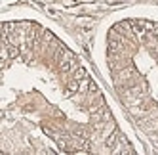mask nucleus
<instances>
[{"label":"nucleus","mask_w":158,"mask_h":155,"mask_svg":"<svg viewBox=\"0 0 158 155\" xmlns=\"http://www.w3.org/2000/svg\"><path fill=\"white\" fill-rule=\"evenodd\" d=\"M6 46H8V44H6ZM8 54H10V58H17L19 56V50L15 46H8Z\"/></svg>","instance_id":"4"},{"label":"nucleus","mask_w":158,"mask_h":155,"mask_svg":"<svg viewBox=\"0 0 158 155\" xmlns=\"http://www.w3.org/2000/svg\"><path fill=\"white\" fill-rule=\"evenodd\" d=\"M67 88H69V92H76L78 88H80V84H78V81H76V79H73V81L69 82V86H67Z\"/></svg>","instance_id":"3"},{"label":"nucleus","mask_w":158,"mask_h":155,"mask_svg":"<svg viewBox=\"0 0 158 155\" xmlns=\"http://www.w3.org/2000/svg\"><path fill=\"white\" fill-rule=\"evenodd\" d=\"M114 144H116V134H109L107 140H105V146L107 148H114Z\"/></svg>","instance_id":"2"},{"label":"nucleus","mask_w":158,"mask_h":155,"mask_svg":"<svg viewBox=\"0 0 158 155\" xmlns=\"http://www.w3.org/2000/svg\"><path fill=\"white\" fill-rule=\"evenodd\" d=\"M89 84H92V82H89L88 79H82V82H80V88H78V90H80V92H86L88 88H89Z\"/></svg>","instance_id":"5"},{"label":"nucleus","mask_w":158,"mask_h":155,"mask_svg":"<svg viewBox=\"0 0 158 155\" xmlns=\"http://www.w3.org/2000/svg\"><path fill=\"white\" fill-rule=\"evenodd\" d=\"M73 79H76L78 82H80L82 79H86V69H84V67H76V69H74V77H73Z\"/></svg>","instance_id":"1"}]
</instances>
